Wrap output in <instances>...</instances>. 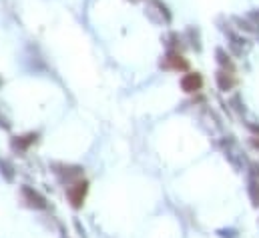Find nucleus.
<instances>
[{"label": "nucleus", "mask_w": 259, "mask_h": 238, "mask_svg": "<svg viewBox=\"0 0 259 238\" xmlns=\"http://www.w3.org/2000/svg\"><path fill=\"white\" fill-rule=\"evenodd\" d=\"M87 192H89V184H87V180L82 178L74 180V182H68V186H66V198H68V202L74 208H80L82 206Z\"/></svg>", "instance_id": "nucleus-1"}, {"label": "nucleus", "mask_w": 259, "mask_h": 238, "mask_svg": "<svg viewBox=\"0 0 259 238\" xmlns=\"http://www.w3.org/2000/svg\"><path fill=\"white\" fill-rule=\"evenodd\" d=\"M53 170H55V174L59 178L65 180V182H74V180L82 178V168L80 166H70V164L57 162V164H53Z\"/></svg>", "instance_id": "nucleus-2"}, {"label": "nucleus", "mask_w": 259, "mask_h": 238, "mask_svg": "<svg viewBox=\"0 0 259 238\" xmlns=\"http://www.w3.org/2000/svg\"><path fill=\"white\" fill-rule=\"evenodd\" d=\"M22 198H24V202L30 206V208H36V210H45L47 208V198L40 194V192H36L34 188H30V186H22Z\"/></svg>", "instance_id": "nucleus-3"}, {"label": "nucleus", "mask_w": 259, "mask_h": 238, "mask_svg": "<svg viewBox=\"0 0 259 238\" xmlns=\"http://www.w3.org/2000/svg\"><path fill=\"white\" fill-rule=\"evenodd\" d=\"M201 86H203V78L197 72H189V74H185L181 78V88L185 92H197Z\"/></svg>", "instance_id": "nucleus-4"}, {"label": "nucleus", "mask_w": 259, "mask_h": 238, "mask_svg": "<svg viewBox=\"0 0 259 238\" xmlns=\"http://www.w3.org/2000/svg\"><path fill=\"white\" fill-rule=\"evenodd\" d=\"M34 142H36V134L30 132V134H24V136H14L10 144H12V148H14L16 152H24V150H28Z\"/></svg>", "instance_id": "nucleus-5"}, {"label": "nucleus", "mask_w": 259, "mask_h": 238, "mask_svg": "<svg viewBox=\"0 0 259 238\" xmlns=\"http://www.w3.org/2000/svg\"><path fill=\"white\" fill-rule=\"evenodd\" d=\"M163 66L165 68H171V70H187L189 68V62L183 58L181 54H177V52H169L165 62H163Z\"/></svg>", "instance_id": "nucleus-6"}, {"label": "nucleus", "mask_w": 259, "mask_h": 238, "mask_svg": "<svg viewBox=\"0 0 259 238\" xmlns=\"http://www.w3.org/2000/svg\"><path fill=\"white\" fill-rule=\"evenodd\" d=\"M217 84H219L221 90H231L235 86V78L231 74H227L225 70H219L217 72Z\"/></svg>", "instance_id": "nucleus-7"}, {"label": "nucleus", "mask_w": 259, "mask_h": 238, "mask_svg": "<svg viewBox=\"0 0 259 238\" xmlns=\"http://www.w3.org/2000/svg\"><path fill=\"white\" fill-rule=\"evenodd\" d=\"M0 174L8 180V182H12L14 180V166L8 160H0Z\"/></svg>", "instance_id": "nucleus-8"}, {"label": "nucleus", "mask_w": 259, "mask_h": 238, "mask_svg": "<svg viewBox=\"0 0 259 238\" xmlns=\"http://www.w3.org/2000/svg\"><path fill=\"white\" fill-rule=\"evenodd\" d=\"M249 196H251L253 204L259 206V184L257 182H251V184H249Z\"/></svg>", "instance_id": "nucleus-9"}, {"label": "nucleus", "mask_w": 259, "mask_h": 238, "mask_svg": "<svg viewBox=\"0 0 259 238\" xmlns=\"http://www.w3.org/2000/svg\"><path fill=\"white\" fill-rule=\"evenodd\" d=\"M217 56H219V62H221L223 66H229V68H231V60L225 56V52H223V50H217Z\"/></svg>", "instance_id": "nucleus-10"}, {"label": "nucleus", "mask_w": 259, "mask_h": 238, "mask_svg": "<svg viewBox=\"0 0 259 238\" xmlns=\"http://www.w3.org/2000/svg\"><path fill=\"white\" fill-rule=\"evenodd\" d=\"M10 126H12V124H10V120H8L6 116H4V114H2V112H0V128H4V130H10Z\"/></svg>", "instance_id": "nucleus-11"}, {"label": "nucleus", "mask_w": 259, "mask_h": 238, "mask_svg": "<svg viewBox=\"0 0 259 238\" xmlns=\"http://www.w3.org/2000/svg\"><path fill=\"white\" fill-rule=\"evenodd\" d=\"M251 168H253V174L259 176V164H251Z\"/></svg>", "instance_id": "nucleus-12"}, {"label": "nucleus", "mask_w": 259, "mask_h": 238, "mask_svg": "<svg viewBox=\"0 0 259 238\" xmlns=\"http://www.w3.org/2000/svg\"><path fill=\"white\" fill-rule=\"evenodd\" d=\"M253 146H255V148H259V136H257V138H253Z\"/></svg>", "instance_id": "nucleus-13"}]
</instances>
